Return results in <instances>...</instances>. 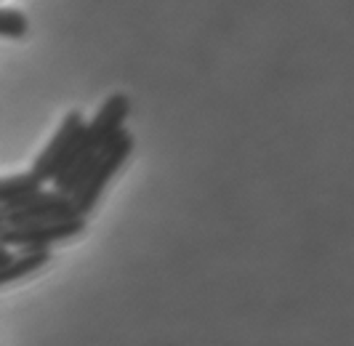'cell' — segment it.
<instances>
[{"label":"cell","instance_id":"6da1fadb","mask_svg":"<svg viewBox=\"0 0 354 346\" xmlns=\"http://www.w3.org/2000/svg\"><path fill=\"white\" fill-rule=\"evenodd\" d=\"M133 147H136L133 134L123 128L118 136L112 138V141H106L104 147L93 155V163H91L86 179H83L80 187L70 194L72 210H75L77 216H86V219H88L91 213L96 210L102 194H104V190L109 187V181H112V179L120 173V168L128 163Z\"/></svg>","mask_w":354,"mask_h":346},{"label":"cell","instance_id":"7a4b0ae2","mask_svg":"<svg viewBox=\"0 0 354 346\" xmlns=\"http://www.w3.org/2000/svg\"><path fill=\"white\" fill-rule=\"evenodd\" d=\"M86 216H64L53 221H32V224H3L0 245L8 251H51L59 242L75 240L86 232Z\"/></svg>","mask_w":354,"mask_h":346},{"label":"cell","instance_id":"3957f363","mask_svg":"<svg viewBox=\"0 0 354 346\" xmlns=\"http://www.w3.org/2000/svg\"><path fill=\"white\" fill-rule=\"evenodd\" d=\"M83 131H86V118H83V112H80V109L67 112L62 125L56 128V134L51 136V141L43 147V152H40L37 160L32 163L30 173H35L43 184L53 181L56 173L70 163V157L75 155V149L80 147Z\"/></svg>","mask_w":354,"mask_h":346},{"label":"cell","instance_id":"277c9868","mask_svg":"<svg viewBox=\"0 0 354 346\" xmlns=\"http://www.w3.org/2000/svg\"><path fill=\"white\" fill-rule=\"evenodd\" d=\"M3 210V224H32V221H53V219H64L72 216V203L67 194L59 190H40L21 197L19 203Z\"/></svg>","mask_w":354,"mask_h":346},{"label":"cell","instance_id":"5b68a950","mask_svg":"<svg viewBox=\"0 0 354 346\" xmlns=\"http://www.w3.org/2000/svg\"><path fill=\"white\" fill-rule=\"evenodd\" d=\"M128 115H131V99H128V93L118 91V93L106 96L104 104L96 109L93 120L86 122L83 144L88 149H93V152H99L106 141H112V138L123 131Z\"/></svg>","mask_w":354,"mask_h":346},{"label":"cell","instance_id":"8992f818","mask_svg":"<svg viewBox=\"0 0 354 346\" xmlns=\"http://www.w3.org/2000/svg\"><path fill=\"white\" fill-rule=\"evenodd\" d=\"M51 264V251H14V256L0 261V288L14 285Z\"/></svg>","mask_w":354,"mask_h":346},{"label":"cell","instance_id":"52a82bcc","mask_svg":"<svg viewBox=\"0 0 354 346\" xmlns=\"http://www.w3.org/2000/svg\"><path fill=\"white\" fill-rule=\"evenodd\" d=\"M40 187H43V181L30 171L14 173V176H0V208L14 206L21 197L32 194V192H37Z\"/></svg>","mask_w":354,"mask_h":346},{"label":"cell","instance_id":"ba28073f","mask_svg":"<svg viewBox=\"0 0 354 346\" xmlns=\"http://www.w3.org/2000/svg\"><path fill=\"white\" fill-rule=\"evenodd\" d=\"M27 33H30V19L19 8H0V37L21 40Z\"/></svg>","mask_w":354,"mask_h":346},{"label":"cell","instance_id":"9c48e42d","mask_svg":"<svg viewBox=\"0 0 354 346\" xmlns=\"http://www.w3.org/2000/svg\"><path fill=\"white\" fill-rule=\"evenodd\" d=\"M14 256V251H8L6 245H0V261H6V259H11Z\"/></svg>","mask_w":354,"mask_h":346},{"label":"cell","instance_id":"30bf717a","mask_svg":"<svg viewBox=\"0 0 354 346\" xmlns=\"http://www.w3.org/2000/svg\"><path fill=\"white\" fill-rule=\"evenodd\" d=\"M0 226H3V210H0Z\"/></svg>","mask_w":354,"mask_h":346}]
</instances>
